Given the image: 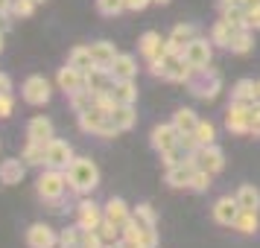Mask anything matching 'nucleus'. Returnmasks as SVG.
Returning <instances> with one entry per match:
<instances>
[{"mask_svg":"<svg viewBox=\"0 0 260 248\" xmlns=\"http://www.w3.org/2000/svg\"><path fill=\"white\" fill-rule=\"evenodd\" d=\"M211 187H213V175L196 166V169H193V178H190V187H187V190H193V193H208Z\"/></svg>","mask_w":260,"mask_h":248,"instance_id":"4c0bfd02","label":"nucleus"},{"mask_svg":"<svg viewBox=\"0 0 260 248\" xmlns=\"http://www.w3.org/2000/svg\"><path fill=\"white\" fill-rule=\"evenodd\" d=\"M246 24H248V29H260V3L246 9Z\"/></svg>","mask_w":260,"mask_h":248,"instance_id":"49530a36","label":"nucleus"},{"mask_svg":"<svg viewBox=\"0 0 260 248\" xmlns=\"http://www.w3.org/2000/svg\"><path fill=\"white\" fill-rule=\"evenodd\" d=\"M193 169H196V164H193V158H187L184 164H178V166H170L167 169V184L170 187H176V190H181V187H190V178H193Z\"/></svg>","mask_w":260,"mask_h":248,"instance_id":"6ab92c4d","label":"nucleus"},{"mask_svg":"<svg viewBox=\"0 0 260 248\" xmlns=\"http://www.w3.org/2000/svg\"><path fill=\"white\" fill-rule=\"evenodd\" d=\"M237 216H240V204H237V199L222 196V199L213 201V222L225 225V228H234Z\"/></svg>","mask_w":260,"mask_h":248,"instance_id":"2eb2a0df","label":"nucleus"},{"mask_svg":"<svg viewBox=\"0 0 260 248\" xmlns=\"http://www.w3.org/2000/svg\"><path fill=\"white\" fill-rule=\"evenodd\" d=\"M0 12H3V15H12V0H0Z\"/></svg>","mask_w":260,"mask_h":248,"instance_id":"864d4df0","label":"nucleus"},{"mask_svg":"<svg viewBox=\"0 0 260 248\" xmlns=\"http://www.w3.org/2000/svg\"><path fill=\"white\" fill-rule=\"evenodd\" d=\"M68 64L76 67V70H82V73H88L91 67H96L94 56H91V47H73L71 56H68Z\"/></svg>","mask_w":260,"mask_h":248,"instance_id":"7c9ffc66","label":"nucleus"},{"mask_svg":"<svg viewBox=\"0 0 260 248\" xmlns=\"http://www.w3.org/2000/svg\"><path fill=\"white\" fill-rule=\"evenodd\" d=\"M26 245L29 248H56L59 245V236H56V231L50 225L36 222L26 228Z\"/></svg>","mask_w":260,"mask_h":248,"instance_id":"9b49d317","label":"nucleus"},{"mask_svg":"<svg viewBox=\"0 0 260 248\" xmlns=\"http://www.w3.org/2000/svg\"><path fill=\"white\" fill-rule=\"evenodd\" d=\"M149 137H152V149L161 155V152H167V149H176L178 140H181V131H178L173 123H164V126H155Z\"/></svg>","mask_w":260,"mask_h":248,"instance_id":"f8f14e48","label":"nucleus"},{"mask_svg":"<svg viewBox=\"0 0 260 248\" xmlns=\"http://www.w3.org/2000/svg\"><path fill=\"white\" fill-rule=\"evenodd\" d=\"M257 99H260V79H257Z\"/></svg>","mask_w":260,"mask_h":248,"instance_id":"bf43d9fd","label":"nucleus"},{"mask_svg":"<svg viewBox=\"0 0 260 248\" xmlns=\"http://www.w3.org/2000/svg\"><path fill=\"white\" fill-rule=\"evenodd\" d=\"M24 164L26 166H41L44 164V158H47V143H32L26 140V149H24Z\"/></svg>","mask_w":260,"mask_h":248,"instance_id":"72a5a7b5","label":"nucleus"},{"mask_svg":"<svg viewBox=\"0 0 260 248\" xmlns=\"http://www.w3.org/2000/svg\"><path fill=\"white\" fill-rule=\"evenodd\" d=\"M196 38V29L190 24H178L173 32H170V38H167V53H184V47H187L190 41Z\"/></svg>","mask_w":260,"mask_h":248,"instance_id":"aec40b11","label":"nucleus"},{"mask_svg":"<svg viewBox=\"0 0 260 248\" xmlns=\"http://www.w3.org/2000/svg\"><path fill=\"white\" fill-rule=\"evenodd\" d=\"M36 3H44V0H36Z\"/></svg>","mask_w":260,"mask_h":248,"instance_id":"052dcab7","label":"nucleus"},{"mask_svg":"<svg viewBox=\"0 0 260 248\" xmlns=\"http://www.w3.org/2000/svg\"><path fill=\"white\" fill-rule=\"evenodd\" d=\"M12 108H15V99L12 94H0V117H12Z\"/></svg>","mask_w":260,"mask_h":248,"instance_id":"09e8293b","label":"nucleus"},{"mask_svg":"<svg viewBox=\"0 0 260 248\" xmlns=\"http://www.w3.org/2000/svg\"><path fill=\"white\" fill-rule=\"evenodd\" d=\"M254 3H260V0H246V9L248 6H254Z\"/></svg>","mask_w":260,"mask_h":248,"instance_id":"6e6d98bb","label":"nucleus"},{"mask_svg":"<svg viewBox=\"0 0 260 248\" xmlns=\"http://www.w3.org/2000/svg\"><path fill=\"white\" fill-rule=\"evenodd\" d=\"M173 126H176L181 134H193L196 126H199V117H196L193 108H178L176 114H173Z\"/></svg>","mask_w":260,"mask_h":248,"instance_id":"cd10ccee","label":"nucleus"},{"mask_svg":"<svg viewBox=\"0 0 260 248\" xmlns=\"http://www.w3.org/2000/svg\"><path fill=\"white\" fill-rule=\"evenodd\" d=\"M132 216H135V219H138V225H141V228H146V231H155V228H158V216H155L152 204H146V201H143V204H138V207L132 210Z\"/></svg>","mask_w":260,"mask_h":248,"instance_id":"c9c22d12","label":"nucleus"},{"mask_svg":"<svg viewBox=\"0 0 260 248\" xmlns=\"http://www.w3.org/2000/svg\"><path fill=\"white\" fill-rule=\"evenodd\" d=\"M0 53H3V29H0Z\"/></svg>","mask_w":260,"mask_h":248,"instance_id":"13d9d810","label":"nucleus"},{"mask_svg":"<svg viewBox=\"0 0 260 248\" xmlns=\"http://www.w3.org/2000/svg\"><path fill=\"white\" fill-rule=\"evenodd\" d=\"M96 12L106 18H117L120 12H126V3L123 0H96Z\"/></svg>","mask_w":260,"mask_h":248,"instance_id":"ea45409f","label":"nucleus"},{"mask_svg":"<svg viewBox=\"0 0 260 248\" xmlns=\"http://www.w3.org/2000/svg\"><path fill=\"white\" fill-rule=\"evenodd\" d=\"M108 73L114 76V82L135 79V76H138V61H135V56H129V53H120L117 59H114V64L108 67Z\"/></svg>","mask_w":260,"mask_h":248,"instance_id":"a211bd4d","label":"nucleus"},{"mask_svg":"<svg viewBox=\"0 0 260 248\" xmlns=\"http://www.w3.org/2000/svg\"><path fill=\"white\" fill-rule=\"evenodd\" d=\"M103 219H106V213H103V207H100L94 199H82L76 204V225H79V228L94 231V228H100Z\"/></svg>","mask_w":260,"mask_h":248,"instance_id":"9d476101","label":"nucleus"},{"mask_svg":"<svg viewBox=\"0 0 260 248\" xmlns=\"http://www.w3.org/2000/svg\"><path fill=\"white\" fill-rule=\"evenodd\" d=\"M240 29H246V26H234L231 21H225V18H219L216 24H213L211 29V44H219V47H228L231 44V38L240 32Z\"/></svg>","mask_w":260,"mask_h":248,"instance_id":"5701e85b","label":"nucleus"},{"mask_svg":"<svg viewBox=\"0 0 260 248\" xmlns=\"http://www.w3.org/2000/svg\"><path fill=\"white\" fill-rule=\"evenodd\" d=\"M103 213H106L108 222L123 225V222H126V219L132 216V207H129V204H126L123 199H108V201H106V207H103Z\"/></svg>","mask_w":260,"mask_h":248,"instance_id":"bb28decb","label":"nucleus"},{"mask_svg":"<svg viewBox=\"0 0 260 248\" xmlns=\"http://www.w3.org/2000/svg\"><path fill=\"white\" fill-rule=\"evenodd\" d=\"M222 18L231 21L234 26H248L246 24V6H228V9H222Z\"/></svg>","mask_w":260,"mask_h":248,"instance_id":"c03bdc74","label":"nucleus"},{"mask_svg":"<svg viewBox=\"0 0 260 248\" xmlns=\"http://www.w3.org/2000/svg\"><path fill=\"white\" fill-rule=\"evenodd\" d=\"M108 94L114 96V102H117V105H135V102H138V85H135V79L114 82V88H111Z\"/></svg>","mask_w":260,"mask_h":248,"instance_id":"a878e982","label":"nucleus"},{"mask_svg":"<svg viewBox=\"0 0 260 248\" xmlns=\"http://www.w3.org/2000/svg\"><path fill=\"white\" fill-rule=\"evenodd\" d=\"M111 120H114V126H117L120 131L135 129V123H138L135 105H114V111H111Z\"/></svg>","mask_w":260,"mask_h":248,"instance_id":"c85d7f7f","label":"nucleus"},{"mask_svg":"<svg viewBox=\"0 0 260 248\" xmlns=\"http://www.w3.org/2000/svg\"><path fill=\"white\" fill-rule=\"evenodd\" d=\"M64 172H68V187L79 196H88L100 187V169L91 158H73Z\"/></svg>","mask_w":260,"mask_h":248,"instance_id":"f257e3e1","label":"nucleus"},{"mask_svg":"<svg viewBox=\"0 0 260 248\" xmlns=\"http://www.w3.org/2000/svg\"><path fill=\"white\" fill-rule=\"evenodd\" d=\"M187 88H190V94L199 96V99H216V94L222 91V76L208 64V67L193 70V76L187 79Z\"/></svg>","mask_w":260,"mask_h":248,"instance_id":"20e7f679","label":"nucleus"},{"mask_svg":"<svg viewBox=\"0 0 260 248\" xmlns=\"http://www.w3.org/2000/svg\"><path fill=\"white\" fill-rule=\"evenodd\" d=\"M190 155L181 149V146H176V149H167V152H161V161H164V166L170 169V166H178V164H184Z\"/></svg>","mask_w":260,"mask_h":248,"instance_id":"37998d69","label":"nucleus"},{"mask_svg":"<svg viewBox=\"0 0 260 248\" xmlns=\"http://www.w3.org/2000/svg\"><path fill=\"white\" fill-rule=\"evenodd\" d=\"M79 236H82V228H64L59 234V245L61 248H79Z\"/></svg>","mask_w":260,"mask_h":248,"instance_id":"79ce46f5","label":"nucleus"},{"mask_svg":"<svg viewBox=\"0 0 260 248\" xmlns=\"http://www.w3.org/2000/svg\"><path fill=\"white\" fill-rule=\"evenodd\" d=\"M211 56H213V50H211V41H208V38L196 36L187 47H184V59H187L196 70H199V67H208V64H211Z\"/></svg>","mask_w":260,"mask_h":248,"instance_id":"ddd939ff","label":"nucleus"},{"mask_svg":"<svg viewBox=\"0 0 260 248\" xmlns=\"http://www.w3.org/2000/svg\"><path fill=\"white\" fill-rule=\"evenodd\" d=\"M123 3H126V12H143L152 0H123Z\"/></svg>","mask_w":260,"mask_h":248,"instance_id":"8fccbe9b","label":"nucleus"},{"mask_svg":"<svg viewBox=\"0 0 260 248\" xmlns=\"http://www.w3.org/2000/svg\"><path fill=\"white\" fill-rule=\"evenodd\" d=\"M96 231H100V236H103V242H106V245H117L120 239H123V236H120V225L108 222V219H103Z\"/></svg>","mask_w":260,"mask_h":248,"instance_id":"58836bf2","label":"nucleus"},{"mask_svg":"<svg viewBox=\"0 0 260 248\" xmlns=\"http://www.w3.org/2000/svg\"><path fill=\"white\" fill-rule=\"evenodd\" d=\"M251 137H260V99L251 105V129H248Z\"/></svg>","mask_w":260,"mask_h":248,"instance_id":"de8ad7c7","label":"nucleus"},{"mask_svg":"<svg viewBox=\"0 0 260 248\" xmlns=\"http://www.w3.org/2000/svg\"><path fill=\"white\" fill-rule=\"evenodd\" d=\"M228 6H246V0H219V9H228Z\"/></svg>","mask_w":260,"mask_h":248,"instance_id":"603ef678","label":"nucleus"},{"mask_svg":"<svg viewBox=\"0 0 260 248\" xmlns=\"http://www.w3.org/2000/svg\"><path fill=\"white\" fill-rule=\"evenodd\" d=\"M36 0H12V15L15 18H29V15L36 12Z\"/></svg>","mask_w":260,"mask_h":248,"instance_id":"a18cd8bd","label":"nucleus"},{"mask_svg":"<svg viewBox=\"0 0 260 248\" xmlns=\"http://www.w3.org/2000/svg\"><path fill=\"white\" fill-rule=\"evenodd\" d=\"M73 161V149L68 140H53L47 143V158H44V166H53V169H68Z\"/></svg>","mask_w":260,"mask_h":248,"instance_id":"1a4fd4ad","label":"nucleus"},{"mask_svg":"<svg viewBox=\"0 0 260 248\" xmlns=\"http://www.w3.org/2000/svg\"><path fill=\"white\" fill-rule=\"evenodd\" d=\"M6 18H9V15H3V12H0V26H3V21H6Z\"/></svg>","mask_w":260,"mask_h":248,"instance_id":"4d7b16f0","label":"nucleus"},{"mask_svg":"<svg viewBox=\"0 0 260 248\" xmlns=\"http://www.w3.org/2000/svg\"><path fill=\"white\" fill-rule=\"evenodd\" d=\"M36 187H38V196L44 201H59L61 196H64V190H68V172L47 166V169L38 175Z\"/></svg>","mask_w":260,"mask_h":248,"instance_id":"39448f33","label":"nucleus"},{"mask_svg":"<svg viewBox=\"0 0 260 248\" xmlns=\"http://www.w3.org/2000/svg\"><path fill=\"white\" fill-rule=\"evenodd\" d=\"M26 140L32 143H50L53 140V123L47 117H32L26 123Z\"/></svg>","mask_w":260,"mask_h":248,"instance_id":"4be33fe9","label":"nucleus"},{"mask_svg":"<svg viewBox=\"0 0 260 248\" xmlns=\"http://www.w3.org/2000/svg\"><path fill=\"white\" fill-rule=\"evenodd\" d=\"M56 82H59V88L64 91V94L71 96V94H76V91L85 88V73L76 70V67H71V64H64V67L59 70V76H56Z\"/></svg>","mask_w":260,"mask_h":248,"instance_id":"f3484780","label":"nucleus"},{"mask_svg":"<svg viewBox=\"0 0 260 248\" xmlns=\"http://www.w3.org/2000/svg\"><path fill=\"white\" fill-rule=\"evenodd\" d=\"M79 129H82L85 134H96V137H114V134H120V129L114 126L111 114L103 111L100 105L88 108L85 114H79Z\"/></svg>","mask_w":260,"mask_h":248,"instance_id":"7ed1b4c3","label":"nucleus"},{"mask_svg":"<svg viewBox=\"0 0 260 248\" xmlns=\"http://www.w3.org/2000/svg\"><path fill=\"white\" fill-rule=\"evenodd\" d=\"M260 210H243L240 207V216H237V222H234V231H240V234H254L260 228Z\"/></svg>","mask_w":260,"mask_h":248,"instance_id":"473e14b6","label":"nucleus"},{"mask_svg":"<svg viewBox=\"0 0 260 248\" xmlns=\"http://www.w3.org/2000/svg\"><path fill=\"white\" fill-rule=\"evenodd\" d=\"M190 158H193V164L199 166V169L211 172V175L222 172V166H225V152L216 146V143H211V146H199Z\"/></svg>","mask_w":260,"mask_h":248,"instance_id":"423d86ee","label":"nucleus"},{"mask_svg":"<svg viewBox=\"0 0 260 248\" xmlns=\"http://www.w3.org/2000/svg\"><path fill=\"white\" fill-rule=\"evenodd\" d=\"M79 248H108L106 242H103V236H100V231H88V228H82V236H79Z\"/></svg>","mask_w":260,"mask_h":248,"instance_id":"a19ab883","label":"nucleus"},{"mask_svg":"<svg viewBox=\"0 0 260 248\" xmlns=\"http://www.w3.org/2000/svg\"><path fill=\"white\" fill-rule=\"evenodd\" d=\"M225 129L231 134H248V129H251V105L231 102L228 111H225Z\"/></svg>","mask_w":260,"mask_h":248,"instance_id":"0eeeda50","label":"nucleus"},{"mask_svg":"<svg viewBox=\"0 0 260 248\" xmlns=\"http://www.w3.org/2000/svg\"><path fill=\"white\" fill-rule=\"evenodd\" d=\"M94 105H96V94H94V91L82 88V91L71 94V108H73V114H76V117H79V114H85L88 108H94Z\"/></svg>","mask_w":260,"mask_h":248,"instance_id":"2f4dec72","label":"nucleus"},{"mask_svg":"<svg viewBox=\"0 0 260 248\" xmlns=\"http://www.w3.org/2000/svg\"><path fill=\"white\" fill-rule=\"evenodd\" d=\"M234 199L243 210H260V190L251 187V184H243V187L237 190Z\"/></svg>","mask_w":260,"mask_h":248,"instance_id":"c756f323","label":"nucleus"},{"mask_svg":"<svg viewBox=\"0 0 260 248\" xmlns=\"http://www.w3.org/2000/svg\"><path fill=\"white\" fill-rule=\"evenodd\" d=\"M193 137H196L199 146H211V143H216V126H213L211 120H199V126H196V131H193Z\"/></svg>","mask_w":260,"mask_h":248,"instance_id":"e433bc0d","label":"nucleus"},{"mask_svg":"<svg viewBox=\"0 0 260 248\" xmlns=\"http://www.w3.org/2000/svg\"><path fill=\"white\" fill-rule=\"evenodd\" d=\"M85 88L94 94H108L114 88V76L108 73V67H91L85 73Z\"/></svg>","mask_w":260,"mask_h":248,"instance_id":"dca6fc26","label":"nucleus"},{"mask_svg":"<svg viewBox=\"0 0 260 248\" xmlns=\"http://www.w3.org/2000/svg\"><path fill=\"white\" fill-rule=\"evenodd\" d=\"M251 47H254V38H251V29H240L234 38H231V44L225 50H231V53H237V56H246V53H251Z\"/></svg>","mask_w":260,"mask_h":248,"instance_id":"f704fd0d","label":"nucleus"},{"mask_svg":"<svg viewBox=\"0 0 260 248\" xmlns=\"http://www.w3.org/2000/svg\"><path fill=\"white\" fill-rule=\"evenodd\" d=\"M231 102H243V105H254L257 102V82L254 79H240L231 91Z\"/></svg>","mask_w":260,"mask_h":248,"instance_id":"b1692460","label":"nucleus"},{"mask_svg":"<svg viewBox=\"0 0 260 248\" xmlns=\"http://www.w3.org/2000/svg\"><path fill=\"white\" fill-rule=\"evenodd\" d=\"M24 172H26V164L24 158H9L0 164V184H21L24 181Z\"/></svg>","mask_w":260,"mask_h":248,"instance_id":"412c9836","label":"nucleus"},{"mask_svg":"<svg viewBox=\"0 0 260 248\" xmlns=\"http://www.w3.org/2000/svg\"><path fill=\"white\" fill-rule=\"evenodd\" d=\"M50 82L44 79V76H29L24 82V88H21V96H24V102H29V105H47L50 102Z\"/></svg>","mask_w":260,"mask_h":248,"instance_id":"6e6552de","label":"nucleus"},{"mask_svg":"<svg viewBox=\"0 0 260 248\" xmlns=\"http://www.w3.org/2000/svg\"><path fill=\"white\" fill-rule=\"evenodd\" d=\"M138 50H141V56L146 61L152 59H161L167 53V38H161V32H155V29H149V32H143L141 41H138Z\"/></svg>","mask_w":260,"mask_h":248,"instance_id":"4468645a","label":"nucleus"},{"mask_svg":"<svg viewBox=\"0 0 260 248\" xmlns=\"http://www.w3.org/2000/svg\"><path fill=\"white\" fill-rule=\"evenodd\" d=\"M149 70H152V76H161L167 82H184L187 85V79L193 76L196 67L184 59V53H164L161 59L149 61Z\"/></svg>","mask_w":260,"mask_h":248,"instance_id":"f03ea898","label":"nucleus"},{"mask_svg":"<svg viewBox=\"0 0 260 248\" xmlns=\"http://www.w3.org/2000/svg\"><path fill=\"white\" fill-rule=\"evenodd\" d=\"M91 56H94L96 67H111L120 53H117V47H114L111 41H96V44H91Z\"/></svg>","mask_w":260,"mask_h":248,"instance_id":"393cba45","label":"nucleus"},{"mask_svg":"<svg viewBox=\"0 0 260 248\" xmlns=\"http://www.w3.org/2000/svg\"><path fill=\"white\" fill-rule=\"evenodd\" d=\"M0 94H12V79H9V73H0Z\"/></svg>","mask_w":260,"mask_h":248,"instance_id":"3c124183","label":"nucleus"},{"mask_svg":"<svg viewBox=\"0 0 260 248\" xmlns=\"http://www.w3.org/2000/svg\"><path fill=\"white\" fill-rule=\"evenodd\" d=\"M152 3H158V6H167V3H170V0H152Z\"/></svg>","mask_w":260,"mask_h":248,"instance_id":"5fc2aeb1","label":"nucleus"}]
</instances>
